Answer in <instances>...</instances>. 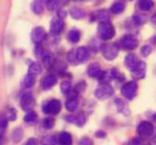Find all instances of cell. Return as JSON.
I'll return each mask as SVG.
<instances>
[{"label":"cell","mask_w":156,"mask_h":145,"mask_svg":"<svg viewBox=\"0 0 156 145\" xmlns=\"http://www.w3.org/2000/svg\"><path fill=\"white\" fill-rule=\"evenodd\" d=\"M98 19L100 20L101 22H102V21H110L109 20L110 15L108 12V11L106 10L99 11V12H98Z\"/></svg>","instance_id":"d6a6232c"},{"label":"cell","mask_w":156,"mask_h":145,"mask_svg":"<svg viewBox=\"0 0 156 145\" xmlns=\"http://www.w3.org/2000/svg\"><path fill=\"white\" fill-rule=\"evenodd\" d=\"M37 119L38 116L37 112H35L34 111H30L24 117V121L26 123H29V124H34L35 123H37Z\"/></svg>","instance_id":"603a6c76"},{"label":"cell","mask_w":156,"mask_h":145,"mask_svg":"<svg viewBox=\"0 0 156 145\" xmlns=\"http://www.w3.org/2000/svg\"><path fill=\"white\" fill-rule=\"evenodd\" d=\"M87 73L88 76L91 78H97L100 76L101 73V66L97 62H93L91 63L88 67L87 69Z\"/></svg>","instance_id":"9a60e30c"},{"label":"cell","mask_w":156,"mask_h":145,"mask_svg":"<svg viewBox=\"0 0 156 145\" xmlns=\"http://www.w3.org/2000/svg\"><path fill=\"white\" fill-rule=\"evenodd\" d=\"M34 105V98L31 93L27 92L23 94L21 99V106L23 110L28 111L32 109Z\"/></svg>","instance_id":"52a82bcc"},{"label":"cell","mask_w":156,"mask_h":145,"mask_svg":"<svg viewBox=\"0 0 156 145\" xmlns=\"http://www.w3.org/2000/svg\"><path fill=\"white\" fill-rule=\"evenodd\" d=\"M125 10V4L123 2H116L115 3L112 5L111 8V11L113 13L116 15H119L124 12Z\"/></svg>","instance_id":"44dd1931"},{"label":"cell","mask_w":156,"mask_h":145,"mask_svg":"<svg viewBox=\"0 0 156 145\" xmlns=\"http://www.w3.org/2000/svg\"><path fill=\"white\" fill-rule=\"evenodd\" d=\"M115 28L110 21H102L98 26V35L104 40H111L115 36Z\"/></svg>","instance_id":"6da1fadb"},{"label":"cell","mask_w":156,"mask_h":145,"mask_svg":"<svg viewBox=\"0 0 156 145\" xmlns=\"http://www.w3.org/2000/svg\"><path fill=\"white\" fill-rule=\"evenodd\" d=\"M41 58H42L43 63H44V66L47 68H50L52 64V58L50 54H49L47 52H44Z\"/></svg>","instance_id":"f1b7e54d"},{"label":"cell","mask_w":156,"mask_h":145,"mask_svg":"<svg viewBox=\"0 0 156 145\" xmlns=\"http://www.w3.org/2000/svg\"><path fill=\"white\" fill-rule=\"evenodd\" d=\"M85 88V84L84 82H80V83L77 84L76 86V91L77 93L82 92Z\"/></svg>","instance_id":"74e56055"},{"label":"cell","mask_w":156,"mask_h":145,"mask_svg":"<svg viewBox=\"0 0 156 145\" xmlns=\"http://www.w3.org/2000/svg\"><path fill=\"white\" fill-rule=\"evenodd\" d=\"M65 119L69 123H76V116H71V115L67 116L65 118Z\"/></svg>","instance_id":"ab89813d"},{"label":"cell","mask_w":156,"mask_h":145,"mask_svg":"<svg viewBox=\"0 0 156 145\" xmlns=\"http://www.w3.org/2000/svg\"><path fill=\"white\" fill-rule=\"evenodd\" d=\"M66 109L69 112H74L77 109L78 106H79V100L76 96H72L69 97L66 101Z\"/></svg>","instance_id":"e0dca14e"},{"label":"cell","mask_w":156,"mask_h":145,"mask_svg":"<svg viewBox=\"0 0 156 145\" xmlns=\"http://www.w3.org/2000/svg\"><path fill=\"white\" fill-rule=\"evenodd\" d=\"M120 44L124 50H132L137 47L138 40H137L136 38L133 36H126L121 40Z\"/></svg>","instance_id":"9c48e42d"},{"label":"cell","mask_w":156,"mask_h":145,"mask_svg":"<svg viewBox=\"0 0 156 145\" xmlns=\"http://www.w3.org/2000/svg\"><path fill=\"white\" fill-rule=\"evenodd\" d=\"M146 64L143 62H140L138 66L135 68L134 70H133L131 71L132 73V76L133 77V78L135 79H142L145 77L146 75Z\"/></svg>","instance_id":"4fadbf2b"},{"label":"cell","mask_w":156,"mask_h":145,"mask_svg":"<svg viewBox=\"0 0 156 145\" xmlns=\"http://www.w3.org/2000/svg\"><path fill=\"white\" fill-rule=\"evenodd\" d=\"M46 36V31L44 27H37L32 30L31 40L35 43H40Z\"/></svg>","instance_id":"8fae6325"},{"label":"cell","mask_w":156,"mask_h":145,"mask_svg":"<svg viewBox=\"0 0 156 145\" xmlns=\"http://www.w3.org/2000/svg\"><path fill=\"white\" fill-rule=\"evenodd\" d=\"M85 15H86L85 11L81 8H73L70 10V15L73 19H82L85 16Z\"/></svg>","instance_id":"d6986e66"},{"label":"cell","mask_w":156,"mask_h":145,"mask_svg":"<svg viewBox=\"0 0 156 145\" xmlns=\"http://www.w3.org/2000/svg\"><path fill=\"white\" fill-rule=\"evenodd\" d=\"M24 145H37V140L34 138H29Z\"/></svg>","instance_id":"f35d334b"},{"label":"cell","mask_w":156,"mask_h":145,"mask_svg":"<svg viewBox=\"0 0 156 145\" xmlns=\"http://www.w3.org/2000/svg\"><path fill=\"white\" fill-rule=\"evenodd\" d=\"M140 62L141 61L138 59V57L135 54H129L128 56H126V59H125V65L128 69L130 70V71L135 69L138 66Z\"/></svg>","instance_id":"7c38bea8"},{"label":"cell","mask_w":156,"mask_h":145,"mask_svg":"<svg viewBox=\"0 0 156 145\" xmlns=\"http://www.w3.org/2000/svg\"><path fill=\"white\" fill-rule=\"evenodd\" d=\"M8 121H9V119H8L6 116H0V145L2 144L5 132L8 126Z\"/></svg>","instance_id":"ac0fdd59"},{"label":"cell","mask_w":156,"mask_h":145,"mask_svg":"<svg viewBox=\"0 0 156 145\" xmlns=\"http://www.w3.org/2000/svg\"><path fill=\"white\" fill-rule=\"evenodd\" d=\"M74 1H83V0H74Z\"/></svg>","instance_id":"ee69618b"},{"label":"cell","mask_w":156,"mask_h":145,"mask_svg":"<svg viewBox=\"0 0 156 145\" xmlns=\"http://www.w3.org/2000/svg\"><path fill=\"white\" fill-rule=\"evenodd\" d=\"M86 123V118L84 112H81L77 114L76 116V124L79 127H82Z\"/></svg>","instance_id":"4316f807"},{"label":"cell","mask_w":156,"mask_h":145,"mask_svg":"<svg viewBox=\"0 0 156 145\" xmlns=\"http://www.w3.org/2000/svg\"><path fill=\"white\" fill-rule=\"evenodd\" d=\"M137 90H138V85L134 81H130L125 84L122 87L121 92L123 97H126L128 100H133L136 96Z\"/></svg>","instance_id":"7a4b0ae2"},{"label":"cell","mask_w":156,"mask_h":145,"mask_svg":"<svg viewBox=\"0 0 156 145\" xmlns=\"http://www.w3.org/2000/svg\"><path fill=\"white\" fill-rule=\"evenodd\" d=\"M118 53V47L115 44H105L102 47V53L104 57L109 61L116 59Z\"/></svg>","instance_id":"5b68a950"},{"label":"cell","mask_w":156,"mask_h":145,"mask_svg":"<svg viewBox=\"0 0 156 145\" xmlns=\"http://www.w3.org/2000/svg\"><path fill=\"white\" fill-rule=\"evenodd\" d=\"M152 21H153L154 23H155L156 24V13L153 15V17H152Z\"/></svg>","instance_id":"7bdbcfd3"},{"label":"cell","mask_w":156,"mask_h":145,"mask_svg":"<svg viewBox=\"0 0 156 145\" xmlns=\"http://www.w3.org/2000/svg\"><path fill=\"white\" fill-rule=\"evenodd\" d=\"M23 135H24V132H23L22 129H20V128L15 129L12 132V140L15 143L20 142L21 140L22 139Z\"/></svg>","instance_id":"484cf974"},{"label":"cell","mask_w":156,"mask_h":145,"mask_svg":"<svg viewBox=\"0 0 156 145\" xmlns=\"http://www.w3.org/2000/svg\"><path fill=\"white\" fill-rule=\"evenodd\" d=\"M41 71H42V68L41 65L37 62H33L31 65L29 66L28 68V74H31V75H37V74H41Z\"/></svg>","instance_id":"d4e9b609"},{"label":"cell","mask_w":156,"mask_h":145,"mask_svg":"<svg viewBox=\"0 0 156 145\" xmlns=\"http://www.w3.org/2000/svg\"><path fill=\"white\" fill-rule=\"evenodd\" d=\"M137 132L141 138H149L154 133V126L148 121H143L137 128Z\"/></svg>","instance_id":"3957f363"},{"label":"cell","mask_w":156,"mask_h":145,"mask_svg":"<svg viewBox=\"0 0 156 145\" xmlns=\"http://www.w3.org/2000/svg\"><path fill=\"white\" fill-rule=\"evenodd\" d=\"M139 6L142 11L147 12V11L151 10L153 8L154 2L152 0H140Z\"/></svg>","instance_id":"cb8c5ba5"},{"label":"cell","mask_w":156,"mask_h":145,"mask_svg":"<svg viewBox=\"0 0 156 145\" xmlns=\"http://www.w3.org/2000/svg\"><path fill=\"white\" fill-rule=\"evenodd\" d=\"M152 53V47L149 45H146L142 47L141 49V54L144 57H147L150 53Z\"/></svg>","instance_id":"d590c367"},{"label":"cell","mask_w":156,"mask_h":145,"mask_svg":"<svg viewBox=\"0 0 156 145\" xmlns=\"http://www.w3.org/2000/svg\"><path fill=\"white\" fill-rule=\"evenodd\" d=\"M35 84V78L34 75H31V74H27L25 76L24 79V85L25 88H30L33 87Z\"/></svg>","instance_id":"83f0119b"},{"label":"cell","mask_w":156,"mask_h":145,"mask_svg":"<svg viewBox=\"0 0 156 145\" xmlns=\"http://www.w3.org/2000/svg\"><path fill=\"white\" fill-rule=\"evenodd\" d=\"M64 26L65 24L62 18L59 17L53 18L50 22V33L53 35L59 34L63 30Z\"/></svg>","instance_id":"ba28073f"},{"label":"cell","mask_w":156,"mask_h":145,"mask_svg":"<svg viewBox=\"0 0 156 145\" xmlns=\"http://www.w3.org/2000/svg\"><path fill=\"white\" fill-rule=\"evenodd\" d=\"M46 5H47L48 10L53 12L59 8V2L58 0H47Z\"/></svg>","instance_id":"4dcf8cb0"},{"label":"cell","mask_w":156,"mask_h":145,"mask_svg":"<svg viewBox=\"0 0 156 145\" xmlns=\"http://www.w3.org/2000/svg\"><path fill=\"white\" fill-rule=\"evenodd\" d=\"M61 110V103L58 100H51L43 106V111L46 114L56 115Z\"/></svg>","instance_id":"277c9868"},{"label":"cell","mask_w":156,"mask_h":145,"mask_svg":"<svg viewBox=\"0 0 156 145\" xmlns=\"http://www.w3.org/2000/svg\"><path fill=\"white\" fill-rule=\"evenodd\" d=\"M57 141L59 145H72L73 144V137L69 132H62L59 133Z\"/></svg>","instance_id":"5bb4252c"},{"label":"cell","mask_w":156,"mask_h":145,"mask_svg":"<svg viewBox=\"0 0 156 145\" xmlns=\"http://www.w3.org/2000/svg\"><path fill=\"white\" fill-rule=\"evenodd\" d=\"M66 15H67L66 12V11H64V10H60L59 12V13H58V17H59V18H62H62H65Z\"/></svg>","instance_id":"b9f144b4"},{"label":"cell","mask_w":156,"mask_h":145,"mask_svg":"<svg viewBox=\"0 0 156 145\" xmlns=\"http://www.w3.org/2000/svg\"><path fill=\"white\" fill-rule=\"evenodd\" d=\"M114 90L110 85H104V86L100 87L98 89L95 90L94 95L98 100H105L106 99L109 98L114 94Z\"/></svg>","instance_id":"8992f818"},{"label":"cell","mask_w":156,"mask_h":145,"mask_svg":"<svg viewBox=\"0 0 156 145\" xmlns=\"http://www.w3.org/2000/svg\"><path fill=\"white\" fill-rule=\"evenodd\" d=\"M54 126V119L52 118H46L43 121V127L45 129H51Z\"/></svg>","instance_id":"836d02e7"},{"label":"cell","mask_w":156,"mask_h":145,"mask_svg":"<svg viewBox=\"0 0 156 145\" xmlns=\"http://www.w3.org/2000/svg\"><path fill=\"white\" fill-rule=\"evenodd\" d=\"M95 136L99 138H105V137H106V132H104V131H98V132H96Z\"/></svg>","instance_id":"60d3db41"},{"label":"cell","mask_w":156,"mask_h":145,"mask_svg":"<svg viewBox=\"0 0 156 145\" xmlns=\"http://www.w3.org/2000/svg\"><path fill=\"white\" fill-rule=\"evenodd\" d=\"M79 145H94L92 140L91 138H88V137H85L81 139L80 142H79Z\"/></svg>","instance_id":"8d00e7d4"},{"label":"cell","mask_w":156,"mask_h":145,"mask_svg":"<svg viewBox=\"0 0 156 145\" xmlns=\"http://www.w3.org/2000/svg\"><path fill=\"white\" fill-rule=\"evenodd\" d=\"M77 63H83L88 61L89 58V50L85 47H80L76 51Z\"/></svg>","instance_id":"30bf717a"},{"label":"cell","mask_w":156,"mask_h":145,"mask_svg":"<svg viewBox=\"0 0 156 145\" xmlns=\"http://www.w3.org/2000/svg\"><path fill=\"white\" fill-rule=\"evenodd\" d=\"M7 118L8 119L10 120V121H15L17 118L16 109H14V108L9 109V111L8 112L7 114Z\"/></svg>","instance_id":"e575fe53"},{"label":"cell","mask_w":156,"mask_h":145,"mask_svg":"<svg viewBox=\"0 0 156 145\" xmlns=\"http://www.w3.org/2000/svg\"><path fill=\"white\" fill-rule=\"evenodd\" d=\"M61 91L63 94H68L71 89V83L69 81H64L60 85Z\"/></svg>","instance_id":"1f68e13d"},{"label":"cell","mask_w":156,"mask_h":145,"mask_svg":"<svg viewBox=\"0 0 156 145\" xmlns=\"http://www.w3.org/2000/svg\"><path fill=\"white\" fill-rule=\"evenodd\" d=\"M32 11L35 15H41L44 12V3L42 0H34L32 3Z\"/></svg>","instance_id":"ffe728a7"},{"label":"cell","mask_w":156,"mask_h":145,"mask_svg":"<svg viewBox=\"0 0 156 145\" xmlns=\"http://www.w3.org/2000/svg\"><path fill=\"white\" fill-rule=\"evenodd\" d=\"M56 139L52 135H46L41 139V144L42 145H56Z\"/></svg>","instance_id":"f546056e"},{"label":"cell","mask_w":156,"mask_h":145,"mask_svg":"<svg viewBox=\"0 0 156 145\" xmlns=\"http://www.w3.org/2000/svg\"><path fill=\"white\" fill-rule=\"evenodd\" d=\"M68 39L69 40L73 43H76L80 40V33L76 29H72L68 33Z\"/></svg>","instance_id":"7402d4cb"},{"label":"cell","mask_w":156,"mask_h":145,"mask_svg":"<svg viewBox=\"0 0 156 145\" xmlns=\"http://www.w3.org/2000/svg\"><path fill=\"white\" fill-rule=\"evenodd\" d=\"M57 83V79L54 75H48L45 77L41 82V87L44 90H48L53 88Z\"/></svg>","instance_id":"2e32d148"}]
</instances>
